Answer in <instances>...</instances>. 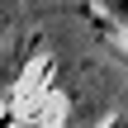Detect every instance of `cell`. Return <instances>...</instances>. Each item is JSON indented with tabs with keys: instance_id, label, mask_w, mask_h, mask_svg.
Returning <instances> with one entry per match:
<instances>
[{
	"instance_id": "1",
	"label": "cell",
	"mask_w": 128,
	"mask_h": 128,
	"mask_svg": "<svg viewBox=\"0 0 128 128\" xmlns=\"http://www.w3.org/2000/svg\"><path fill=\"white\" fill-rule=\"evenodd\" d=\"M14 119H19L14 109H0V128H14Z\"/></svg>"
},
{
	"instance_id": "3",
	"label": "cell",
	"mask_w": 128,
	"mask_h": 128,
	"mask_svg": "<svg viewBox=\"0 0 128 128\" xmlns=\"http://www.w3.org/2000/svg\"><path fill=\"white\" fill-rule=\"evenodd\" d=\"M104 128H128V124H124V119H114V124H104Z\"/></svg>"
},
{
	"instance_id": "2",
	"label": "cell",
	"mask_w": 128,
	"mask_h": 128,
	"mask_svg": "<svg viewBox=\"0 0 128 128\" xmlns=\"http://www.w3.org/2000/svg\"><path fill=\"white\" fill-rule=\"evenodd\" d=\"M109 5H114V10H119V14L128 19V0H109Z\"/></svg>"
}]
</instances>
